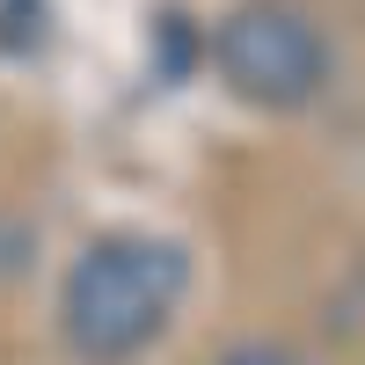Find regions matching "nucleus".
I'll list each match as a JSON object with an SVG mask.
<instances>
[{"label":"nucleus","mask_w":365,"mask_h":365,"mask_svg":"<svg viewBox=\"0 0 365 365\" xmlns=\"http://www.w3.org/2000/svg\"><path fill=\"white\" fill-rule=\"evenodd\" d=\"M182 285H190V256L161 234H103L88 241L66 270L58 292V329L88 365L139 358L168 329Z\"/></svg>","instance_id":"obj_1"},{"label":"nucleus","mask_w":365,"mask_h":365,"mask_svg":"<svg viewBox=\"0 0 365 365\" xmlns=\"http://www.w3.org/2000/svg\"><path fill=\"white\" fill-rule=\"evenodd\" d=\"M212 58H220V81L241 103L256 110H299L322 96L329 81V44L307 15L292 8H241L220 22L212 37Z\"/></svg>","instance_id":"obj_2"},{"label":"nucleus","mask_w":365,"mask_h":365,"mask_svg":"<svg viewBox=\"0 0 365 365\" xmlns=\"http://www.w3.org/2000/svg\"><path fill=\"white\" fill-rule=\"evenodd\" d=\"M37 22H44V0H0V44L8 51H22L37 37Z\"/></svg>","instance_id":"obj_3"},{"label":"nucleus","mask_w":365,"mask_h":365,"mask_svg":"<svg viewBox=\"0 0 365 365\" xmlns=\"http://www.w3.org/2000/svg\"><path fill=\"white\" fill-rule=\"evenodd\" d=\"M220 365H299L292 351H278V344H241V351H227Z\"/></svg>","instance_id":"obj_4"}]
</instances>
